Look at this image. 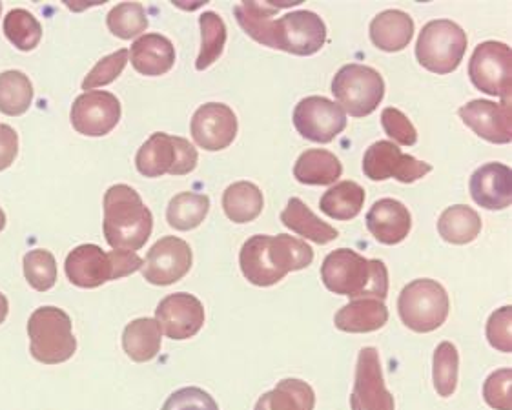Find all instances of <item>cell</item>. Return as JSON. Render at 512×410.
<instances>
[{
    "instance_id": "6da1fadb",
    "label": "cell",
    "mask_w": 512,
    "mask_h": 410,
    "mask_svg": "<svg viewBox=\"0 0 512 410\" xmlns=\"http://www.w3.org/2000/svg\"><path fill=\"white\" fill-rule=\"evenodd\" d=\"M301 2H241L234 8L239 26L254 41L283 52L308 57L318 53L327 42V26L314 11L299 10L287 13L274 21L272 17L281 8L297 6Z\"/></svg>"
},
{
    "instance_id": "7a4b0ae2",
    "label": "cell",
    "mask_w": 512,
    "mask_h": 410,
    "mask_svg": "<svg viewBox=\"0 0 512 410\" xmlns=\"http://www.w3.org/2000/svg\"><path fill=\"white\" fill-rule=\"evenodd\" d=\"M312 261L314 250L305 241L287 234L250 237L239 254L243 276L256 287H272L290 272L307 268Z\"/></svg>"
},
{
    "instance_id": "3957f363",
    "label": "cell",
    "mask_w": 512,
    "mask_h": 410,
    "mask_svg": "<svg viewBox=\"0 0 512 410\" xmlns=\"http://www.w3.org/2000/svg\"><path fill=\"white\" fill-rule=\"evenodd\" d=\"M325 287L350 299H379L389 296V270L379 259L359 256L350 248L330 252L321 265Z\"/></svg>"
},
{
    "instance_id": "277c9868",
    "label": "cell",
    "mask_w": 512,
    "mask_h": 410,
    "mask_svg": "<svg viewBox=\"0 0 512 410\" xmlns=\"http://www.w3.org/2000/svg\"><path fill=\"white\" fill-rule=\"evenodd\" d=\"M103 226L113 250L137 252L152 236L154 216L132 186L113 185L104 194Z\"/></svg>"
},
{
    "instance_id": "5b68a950",
    "label": "cell",
    "mask_w": 512,
    "mask_h": 410,
    "mask_svg": "<svg viewBox=\"0 0 512 410\" xmlns=\"http://www.w3.org/2000/svg\"><path fill=\"white\" fill-rule=\"evenodd\" d=\"M66 276L75 287L99 288L108 281L130 276L143 268V259L135 252L112 250L101 246L81 245L66 257Z\"/></svg>"
},
{
    "instance_id": "8992f818",
    "label": "cell",
    "mask_w": 512,
    "mask_h": 410,
    "mask_svg": "<svg viewBox=\"0 0 512 410\" xmlns=\"http://www.w3.org/2000/svg\"><path fill=\"white\" fill-rule=\"evenodd\" d=\"M28 334L31 356L44 365L64 363L77 350L72 319L61 308H37L28 321Z\"/></svg>"
},
{
    "instance_id": "52a82bcc",
    "label": "cell",
    "mask_w": 512,
    "mask_h": 410,
    "mask_svg": "<svg viewBox=\"0 0 512 410\" xmlns=\"http://www.w3.org/2000/svg\"><path fill=\"white\" fill-rule=\"evenodd\" d=\"M467 52V33L449 19L427 22L416 42V57L423 68L438 75L458 70Z\"/></svg>"
},
{
    "instance_id": "ba28073f",
    "label": "cell",
    "mask_w": 512,
    "mask_h": 410,
    "mask_svg": "<svg viewBox=\"0 0 512 410\" xmlns=\"http://www.w3.org/2000/svg\"><path fill=\"white\" fill-rule=\"evenodd\" d=\"M449 294L434 279H416L401 290L398 312L405 327L427 334L440 328L449 316Z\"/></svg>"
},
{
    "instance_id": "9c48e42d",
    "label": "cell",
    "mask_w": 512,
    "mask_h": 410,
    "mask_svg": "<svg viewBox=\"0 0 512 410\" xmlns=\"http://www.w3.org/2000/svg\"><path fill=\"white\" fill-rule=\"evenodd\" d=\"M332 93L343 112L367 117L385 97V81L378 70L365 64H345L332 79Z\"/></svg>"
},
{
    "instance_id": "30bf717a",
    "label": "cell",
    "mask_w": 512,
    "mask_h": 410,
    "mask_svg": "<svg viewBox=\"0 0 512 410\" xmlns=\"http://www.w3.org/2000/svg\"><path fill=\"white\" fill-rule=\"evenodd\" d=\"M199 155L185 137L155 132L135 155V166L144 177L164 174L186 175L194 172Z\"/></svg>"
},
{
    "instance_id": "8fae6325",
    "label": "cell",
    "mask_w": 512,
    "mask_h": 410,
    "mask_svg": "<svg viewBox=\"0 0 512 410\" xmlns=\"http://www.w3.org/2000/svg\"><path fill=\"white\" fill-rule=\"evenodd\" d=\"M469 77L480 92L511 101V48L505 42L498 41L478 44L469 61Z\"/></svg>"
},
{
    "instance_id": "7c38bea8",
    "label": "cell",
    "mask_w": 512,
    "mask_h": 410,
    "mask_svg": "<svg viewBox=\"0 0 512 410\" xmlns=\"http://www.w3.org/2000/svg\"><path fill=\"white\" fill-rule=\"evenodd\" d=\"M297 134L312 143L327 144L334 141L347 128V115L339 104L327 97H305L294 110Z\"/></svg>"
},
{
    "instance_id": "4fadbf2b",
    "label": "cell",
    "mask_w": 512,
    "mask_h": 410,
    "mask_svg": "<svg viewBox=\"0 0 512 410\" xmlns=\"http://www.w3.org/2000/svg\"><path fill=\"white\" fill-rule=\"evenodd\" d=\"M432 166L418 161L412 155L403 154L398 144L378 141L372 144L363 157V172L370 181L398 179L400 183H414L431 172Z\"/></svg>"
},
{
    "instance_id": "5bb4252c",
    "label": "cell",
    "mask_w": 512,
    "mask_h": 410,
    "mask_svg": "<svg viewBox=\"0 0 512 410\" xmlns=\"http://www.w3.org/2000/svg\"><path fill=\"white\" fill-rule=\"evenodd\" d=\"M190 245L179 237L166 236L159 239L146 254L143 261V277L157 287H168L181 281L192 268Z\"/></svg>"
},
{
    "instance_id": "9a60e30c",
    "label": "cell",
    "mask_w": 512,
    "mask_h": 410,
    "mask_svg": "<svg viewBox=\"0 0 512 410\" xmlns=\"http://www.w3.org/2000/svg\"><path fill=\"white\" fill-rule=\"evenodd\" d=\"M394 396L385 387L379 352L374 347L359 350L356 380L350 396L352 410H394Z\"/></svg>"
},
{
    "instance_id": "2e32d148",
    "label": "cell",
    "mask_w": 512,
    "mask_h": 410,
    "mask_svg": "<svg viewBox=\"0 0 512 410\" xmlns=\"http://www.w3.org/2000/svg\"><path fill=\"white\" fill-rule=\"evenodd\" d=\"M70 119L79 134L103 137L121 121V103L110 92H84L75 99Z\"/></svg>"
},
{
    "instance_id": "e0dca14e",
    "label": "cell",
    "mask_w": 512,
    "mask_h": 410,
    "mask_svg": "<svg viewBox=\"0 0 512 410\" xmlns=\"http://www.w3.org/2000/svg\"><path fill=\"white\" fill-rule=\"evenodd\" d=\"M155 321L170 339L194 338L205 325V307L192 294H170L155 308Z\"/></svg>"
},
{
    "instance_id": "ac0fdd59",
    "label": "cell",
    "mask_w": 512,
    "mask_h": 410,
    "mask_svg": "<svg viewBox=\"0 0 512 410\" xmlns=\"http://www.w3.org/2000/svg\"><path fill=\"white\" fill-rule=\"evenodd\" d=\"M190 130L199 148H205L208 152L225 150L236 139V113L228 104H203L194 113Z\"/></svg>"
},
{
    "instance_id": "d6986e66",
    "label": "cell",
    "mask_w": 512,
    "mask_h": 410,
    "mask_svg": "<svg viewBox=\"0 0 512 410\" xmlns=\"http://www.w3.org/2000/svg\"><path fill=\"white\" fill-rule=\"evenodd\" d=\"M463 123L474 134L492 144H509L512 141L511 101L492 103L476 99L460 108Z\"/></svg>"
},
{
    "instance_id": "ffe728a7",
    "label": "cell",
    "mask_w": 512,
    "mask_h": 410,
    "mask_svg": "<svg viewBox=\"0 0 512 410\" xmlns=\"http://www.w3.org/2000/svg\"><path fill=\"white\" fill-rule=\"evenodd\" d=\"M512 172L502 163H487L471 175L472 199L487 210H503L512 203Z\"/></svg>"
},
{
    "instance_id": "44dd1931",
    "label": "cell",
    "mask_w": 512,
    "mask_h": 410,
    "mask_svg": "<svg viewBox=\"0 0 512 410\" xmlns=\"http://www.w3.org/2000/svg\"><path fill=\"white\" fill-rule=\"evenodd\" d=\"M367 228L379 243L398 245L409 236L412 228L409 208L398 199H379L367 214Z\"/></svg>"
},
{
    "instance_id": "7402d4cb",
    "label": "cell",
    "mask_w": 512,
    "mask_h": 410,
    "mask_svg": "<svg viewBox=\"0 0 512 410\" xmlns=\"http://www.w3.org/2000/svg\"><path fill=\"white\" fill-rule=\"evenodd\" d=\"M132 66L146 77H159L175 64V48L170 39L159 33H146L132 44Z\"/></svg>"
},
{
    "instance_id": "603a6c76",
    "label": "cell",
    "mask_w": 512,
    "mask_h": 410,
    "mask_svg": "<svg viewBox=\"0 0 512 410\" xmlns=\"http://www.w3.org/2000/svg\"><path fill=\"white\" fill-rule=\"evenodd\" d=\"M414 35V21L409 13L385 10L370 22V41L383 52H401L409 46Z\"/></svg>"
},
{
    "instance_id": "cb8c5ba5",
    "label": "cell",
    "mask_w": 512,
    "mask_h": 410,
    "mask_svg": "<svg viewBox=\"0 0 512 410\" xmlns=\"http://www.w3.org/2000/svg\"><path fill=\"white\" fill-rule=\"evenodd\" d=\"M389 321V308L379 299H352L339 310L334 325L350 334H367L385 327Z\"/></svg>"
},
{
    "instance_id": "d4e9b609",
    "label": "cell",
    "mask_w": 512,
    "mask_h": 410,
    "mask_svg": "<svg viewBox=\"0 0 512 410\" xmlns=\"http://www.w3.org/2000/svg\"><path fill=\"white\" fill-rule=\"evenodd\" d=\"M343 174V164L328 150L312 148L297 157L294 177L301 185H334Z\"/></svg>"
},
{
    "instance_id": "484cf974",
    "label": "cell",
    "mask_w": 512,
    "mask_h": 410,
    "mask_svg": "<svg viewBox=\"0 0 512 410\" xmlns=\"http://www.w3.org/2000/svg\"><path fill=\"white\" fill-rule=\"evenodd\" d=\"M281 221L297 236L310 239L318 245H327L339 237L338 230L321 221L299 197H292L288 201L287 208L281 212Z\"/></svg>"
},
{
    "instance_id": "4316f807",
    "label": "cell",
    "mask_w": 512,
    "mask_h": 410,
    "mask_svg": "<svg viewBox=\"0 0 512 410\" xmlns=\"http://www.w3.org/2000/svg\"><path fill=\"white\" fill-rule=\"evenodd\" d=\"M161 327L152 318L135 319L123 332V349L135 363H146L161 352Z\"/></svg>"
},
{
    "instance_id": "83f0119b",
    "label": "cell",
    "mask_w": 512,
    "mask_h": 410,
    "mask_svg": "<svg viewBox=\"0 0 512 410\" xmlns=\"http://www.w3.org/2000/svg\"><path fill=\"white\" fill-rule=\"evenodd\" d=\"M316 394L307 381L283 380L263 394L254 410H314Z\"/></svg>"
},
{
    "instance_id": "f1b7e54d",
    "label": "cell",
    "mask_w": 512,
    "mask_h": 410,
    "mask_svg": "<svg viewBox=\"0 0 512 410\" xmlns=\"http://www.w3.org/2000/svg\"><path fill=\"white\" fill-rule=\"evenodd\" d=\"M263 192L254 183L239 181L228 186L223 194V210L230 221L237 225L250 223L263 212Z\"/></svg>"
},
{
    "instance_id": "f546056e",
    "label": "cell",
    "mask_w": 512,
    "mask_h": 410,
    "mask_svg": "<svg viewBox=\"0 0 512 410\" xmlns=\"http://www.w3.org/2000/svg\"><path fill=\"white\" fill-rule=\"evenodd\" d=\"M440 236L452 245L472 243L482 232V219L471 206H449L438 221Z\"/></svg>"
},
{
    "instance_id": "4dcf8cb0",
    "label": "cell",
    "mask_w": 512,
    "mask_h": 410,
    "mask_svg": "<svg viewBox=\"0 0 512 410\" xmlns=\"http://www.w3.org/2000/svg\"><path fill=\"white\" fill-rule=\"evenodd\" d=\"M365 199L367 194L363 186L354 181H341L325 192L319 201V208L336 221H350L359 216Z\"/></svg>"
},
{
    "instance_id": "1f68e13d",
    "label": "cell",
    "mask_w": 512,
    "mask_h": 410,
    "mask_svg": "<svg viewBox=\"0 0 512 410\" xmlns=\"http://www.w3.org/2000/svg\"><path fill=\"white\" fill-rule=\"evenodd\" d=\"M210 212V197L205 194H194V192H183L175 195L170 201L166 210V221L168 225L188 232L194 230L205 221Z\"/></svg>"
},
{
    "instance_id": "d6a6232c",
    "label": "cell",
    "mask_w": 512,
    "mask_h": 410,
    "mask_svg": "<svg viewBox=\"0 0 512 410\" xmlns=\"http://www.w3.org/2000/svg\"><path fill=\"white\" fill-rule=\"evenodd\" d=\"M33 103V84L30 77L19 72L0 73V112L17 117L30 110Z\"/></svg>"
},
{
    "instance_id": "836d02e7",
    "label": "cell",
    "mask_w": 512,
    "mask_h": 410,
    "mask_svg": "<svg viewBox=\"0 0 512 410\" xmlns=\"http://www.w3.org/2000/svg\"><path fill=\"white\" fill-rule=\"evenodd\" d=\"M199 26H201V52L195 62V68L199 72H203L223 55L226 44V26L225 21L214 11H205L199 17Z\"/></svg>"
},
{
    "instance_id": "e575fe53",
    "label": "cell",
    "mask_w": 512,
    "mask_h": 410,
    "mask_svg": "<svg viewBox=\"0 0 512 410\" xmlns=\"http://www.w3.org/2000/svg\"><path fill=\"white\" fill-rule=\"evenodd\" d=\"M4 33L15 48H19L21 52H31L41 42L42 26L33 13L17 8L6 15Z\"/></svg>"
},
{
    "instance_id": "d590c367",
    "label": "cell",
    "mask_w": 512,
    "mask_h": 410,
    "mask_svg": "<svg viewBox=\"0 0 512 410\" xmlns=\"http://www.w3.org/2000/svg\"><path fill=\"white\" fill-rule=\"evenodd\" d=\"M434 370L432 380L434 389L441 398H449L458 387V369H460V354L451 341H443L434 350Z\"/></svg>"
},
{
    "instance_id": "8d00e7d4",
    "label": "cell",
    "mask_w": 512,
    "mask_h": 410,
    "mask_svg": "<svg viewBox=\"0 0 512 410\" xmlns=\"http://www.w3.org/2000/svg\"><path fill=\"white\" fill-rule=\"evenodd\" d=\"M108 30L112 31L115 37L130 41L137 35H141L148 30V17L143 4L139 2H123L117 4L106 17Z\"/></svg>"
},
{
    "instance_id": "74e56055",
    "label": "cell",
    "mask_w": 512,
    "mask_h": 410,
    "mask_svg": "<svg viewBox=\"0 0 512 410\" xmlns=\"http://www.w3.org/2000/svg\"><path fill=\"white\" fill-rule=\"evenodd\" d=\"M24 276L31 287L48 292L57 283V261L50 250H31L24 256Z\"/></svg>"
},
{
    "instance_id": "f35d334b",
    "label": "cell",
    "mask_w": 512,
    "mask_h": 410,
    "mask_svg": "<svg viewBox=\"0 0 512 410\" xmlns=\"http://www.w3.org/2000/svg\"><path fill=\"white\" fill-rule=\"evenodd\" d=\"M128 57H130V52L123 48V50H117L112 55L101 59L93 66L92 72L86 75V79L82 81V90L88 92V90H95L99 86L112 84L124 72V68L128 64Z\"/></svg>"
},
{
    "instance_id": "ab89813d",
    "label": "cell",
    "mask_w": 512,
    "mask_h": 410,
    "mask_svg": "<svg viewBox=\"0 0 512 410\" xmlns=\"http://www.w3.org/2000/svg\"><path fill=\"white\" fill-rule=\"evenodd\" d=\"M511 383V369L492 372L483 385V398L487 405L496 410H512Z\"/></svg>"
},
{
    "instance_id": "60d3db41",
    "label": "cell",
    "mask_w": 512,
    "mask_h": 410,
    "mask_svg": "<svg viewBox=\"0 0 512 410\" xmlns=\"http://www.w3.org/2000/svg\"><path fill=\"white\" fill-rule=\"evenodd\" d=\"M381 126L385 134L394 139V143L403 146H414L418 143V132L414 124L410 123L409 117L398 108H385L381 112Z\"/></svg>"
},
{
    "instance_id": "b9f144b4",
    "label": "cell",
    "mask_w": 512,
    "mask_h": 410,
    "mask_svg": "<svg viewBox=\"0 0 512 410\" xmlns=\"http://www.w3.org/2000/svg\"><path fill=\"white\" fill-rule=\"evenodd\" d=\"M163 410H219L216 400L199 387L175 390L166 400Z\"/></svg>"
},
{
    "instance_id": "7bdbcfd3",
    "label": "cell",
    "mask_w": 512,
    "mask_h": 410,
    "mask_svg": "<svg viewBox=\"0 0 512 410\" xmlns=\"http://www.w3.org/2000/svg\"><path fill=\"white\" fill-rule=\"evenodd\" d=\"M511 325V307H502L492 312L491 318L487 321V339L491 347L505 354L512 352Z\"/></svg>"
},
{
    "instance_id": "ee69618b",
    "label": "cell",
    "mask_w": 512,
    "mask_h": 410,
    "mask_svg": "<svg viewBox=\"0 0 512 410\" xmlns=\"http://www.w3.org/2000/svg\"><path fill=\"white\" fill-rule=\"evenodd\" d=\"M17 154H19V135L8 124H0V172L10 168Z\"/></svg>"
},
{
    "instance_id": "f6af8a7d",
    "label": "cell",
    "mask_w": 512,
    "mask_h": 410,
    "mask_svg": "<svg viewBox=\"0 0 512 410\" xmlns=\"http://www.w3.org/2000/svg\"><path fill=\"white\" fill-rule=\"evenodd\" d=\"M8 312H10V303L8 298L4 294H0V323H4L8 318Z\"/></svg>"
},
{
    "instance_id": "bcb514c9",
    "label": "cell",
    "mask_w": 512,
    "mask_h": 410,
    "mask_svg": "<svg viewBox=\"0 0 512 410\" xmlns=\"http://www.w3.org/2000/svg\"><path fill=\"white\" fill-rule=\"evenodd\" d=\"M4 226H6V214H4V210L0 208V232L4 230Z\"/></svg>"
},
{
    "instance_id": "7dc6e473",
    "label": "cell",
    "mask_w": 512,
    "mask_h": 410,
    "mask_svg": "<svg viewBox=\"0 0 512 410\" xmlns=\"http://www.w3.org/2000/svg\"><path fill=\"white\" fill-rule=\"evenodd\" d=\"M0 13H2V4H0Z\"/></svg>"
}]
</instances>
